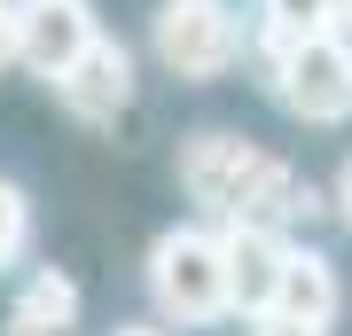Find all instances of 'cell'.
I'll return each instance as SVG.
<instances>
[{"instance_id": "cell-6", "label": "cell", "mask_w": 352, "mask_h": 336, "mask_svg": "<svg viewBox=\"0 0 352 336\" xmlns=\"http://www.w3.org/2000/svg\"><path fill=\"white\" fill-rule=\"evenodd\" d=\"M87 39H94L87 0H16V63H32L39 78H63Z\"/></svg>"}, {"instance_id": "cell-12", "label": "cell", "mask_w": 352, "mask_h": 336, "mask_svg": "<svg viewBox=\"0 0 352 336\" xmlns=\"http://www.w3.org/2000/svg\"><path fill=\"white\" fill-rule=\"evenodd\" d=\"M251 336H329V328H314V321H289V313H258V328Z\"/></svg>"}, {"instance_id": "cell-13", "label": "cell", "mask_w": 352, "mask_h": 336, "mask_svg": "<svg viewBox=\"0 0 352 336\" xmlns=\"http://www.w3.org/2000/svg\"><path fill=\"white\" fill-rule=\"evenodd\" d=\"M16 63V0H0V71Z\"/></svg>"}, {"instance_id": "cell-11", "label": "cell", "mask_w": 352, "mask_h": 336, "mask_svg": "<svg viewBox=\"0 0 352 336\" xmlns=\"http://www.w3.org/2000/svg\"><path fill=\"white\" fill-rule=\"evenodd\" d=\"M329 24V0H266V32H314Z\"/></svg>"}, {"instance_id": "cell-10", "label": "cell", "mask_w": 352, "mask_h": 336, "mask_svg": "<svg viewBox=\"0 0 352 336\" xmlns=\"http://www.w3.org/2000/svg\"><path fill=\"white\" fill-rule=\"evenodd\" d=\"M24 243H32V203H24L16 180H0V266L24 258Z\"/></svg>"}, {"instance_id": "cell-4", "label": "cell", "mask_w": 352, "mask_h": 336, "mask_svg": "<svg viewBox=\"0 0 352 336\" xmlns=\"http://www.w3.org/2000/svg\"><path fill=\"white\" fill-rule=\"evenodd\" d=\"M149 39H157V63L173 78H219L243 55V16L227 0H164Z\"/></svg>"}, {"instance_id": "cell-5", "label": "cell", "mask_w": 352, "mask_h": 336, "mask_svg": "<svg viewBox=\"0 0 352 336\" xmlns=\"http://www.w3.org/2000/svg\"><path fill=\"white\" fill-rule=\"evenodd\" d=\"M55 94H63V110L78 117V125H110V117H126L133 110V55L118 47V39H87V47H78V63L63 78H47Z\"/></svg>"}, {"instance_id": "cell-2", "label": "cell", "mask_w": 352, "mask_h": 336, "mask_svg": "<svg viewBox=\"0 0 352 336\" xmlns=\"http://www.w3.org/2000/svg\"><path fill=\"white\" fill-rule=\"evenodd\" d=\"M258 47H266V87L289 117H305V125L352 117V32H337V24L258 32Z\"/></svg>"}, {"instance_id": "cell-9", "label": "cell", "mask_w": 352, "mask_h": 336, "mask_svg": "<svg viewBox=\"0 0 352 336\" xmlns=\"http://www.w3.org/2000/svg\"><path fill=\"white\" fill-rule=\"evenodd\" d=\"M78 328V282L63 266H39L8 305V336H71Z\"/></svg>"}, {"instance_id": "cell-15", "label": "cell", "mask_w": 352, "mask_h": 336, "mask_svg": "<svg viewBox=\"0 0 352 336\" xmlns=\"http://www.w3.org/2000/svg\"><path fill=\"white\" fill-rule=\"evenodd\" d=\"M329 24H337V32H352V0H329Z\"/></svg>"}, {"instance_id": "cell-8", "label": "cell", "mask_w": 352, "mask_h": 336, "mask_svg": "<svg viewBox=\"0 0 352 336\" xmlns=\"http://www.w3.org/2000/svg\"><path fill=\"white\" fill-rule=\"evenodd\" d=\"M337 305H344V289H337V266H329L321 250L289 243V250H282L274 305H266V313H289V321H314V328H329V321H337Z\"/></svg>"}, {"instance_id": "cell-3", "label": "cell", "mask_w": 352, "mask_h": 336, "mask_svg": "<svg viewBox=\"0 0 352 336\" xmlns=\"http://www.w3.org/2000/svg\"><path fill=\"white\" fill-rule=\"evenodd\" d=\"M149 298L173 328H219L235 298H227V235L212 227H173L149 243Z\"/></svg>"}, {"instance_id": "cell-1", "label": "cell", "mask_w": 352, "mask_h": 336, "mask_svg": "<svg viewBox=\"0 0 352 336\" xmlns=\"http://www.w3.org/2000/svg\"><path fill=\"white\" fill-rule=\"evenodd\" d=\"M180 188L212 212L219 227H305L321 212V196H314V180H298L282 157H266L258 141H243V133H188L180 141Z\"/></svg>"}, {"instance_id": "cell-14", "label": "cell", "mask_w": 352, "mask_h": 336, "mask_svg": "<svg viewBox=\"0 0 352 336\" xmlns=\"http://www.w3.org/2000/svg\"><path fill=\"white\" fill-rule=\"evenodd\" d=\"M337 212H344V227H352V157H344V172H337Z\"/></svg>"}, {"instance_id": "cell-7", "label": "cell", "mask_w": 352, "mask_h": 336, "mask_svg": "<svg viewBox=\"0 0 352 336\" xmlns=\"http://www.w3.org/2000/svg\"><path fill=\"white\" fill-rule=\"evenodd\" d=\"M219 235H227V298H235V313L258 321V313L274 305L289 235H282V227H219Z\"/></svg>"}, {"instance_id": "cell-16", "label": "cell", "mask_w": 352, "mask_h": 336, "mask_svg": "<svg viewBox=\"0 0 352 336\" xmlns=\"http://www.w3.org/2000/svg\"><path fill=\"white\" fill-rule=\"evenodd\" d=\"M118 336H164V328H118Z\"/></svg>"}]
</instances>
